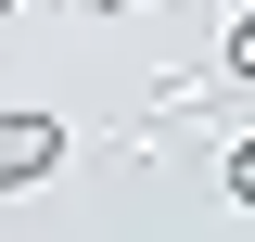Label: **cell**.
Segmentation results:
<instances>
[{
  "label": "cell",
  "mask_w": 255,
  "mask_h": 242,
  "mask_svg": "<svg viewBox=\"0 0 255 242\" xmlns=\"http://www.w3.org/2000/svg\"><path fill=\"white\" fill-rule=\"evenodd\" d=\"M90 13H128V0H90Z\"/></svg>",
  "instance_id": "obj_4"
},
{
  "label": "cell",
  "mask_w": 255,
  "mask_h": 242,
  "mask_svg": "<svg viewBox=\"0 0 255 242\" xmlns=\"http://www.w3.org/2000/svg\"><path fill=\"white\" fill-rule=\"evenodd\" d=\"M51 166H64V127H51V115H0V191L51 179Z\"/></svg>",
  "instance_id": "obj_1"
},
{
  "label": "cell",
  "mask_w": 255,
  "mask_h": 242,
  "mask_svg": "<svg viewBox=\"0 0 255 242\" xmlns=\"http://www.w3.org/2000/svg\"><path fill=\"white\" fill-rule=\"evenodd\" d=\"M230 191H243V204H255V140H243V153H230Z\"/></svg>",
  "instance_id": "obj_3"
},
{
  "label": "cell",
  "mask_w": 255,
  "mask_h": 242,
  "mask_svg": "<svg viewBox=\"0 0 255 242\" xmlns=\"http://www.w3.org/2000/svg\"><path fill=\"white\" fill-rule=\"evenodd\" d=\"M0 13H13V0H0Z\"/></svg>",
  "instance_id": "obj_5"
},
{
  "label": "cell",
  "mask_w": 255,
  "mask_h": 242,
  "mask_svg": "<svg viewBox=\"0 0 255 242\" xmlns=\"http://www.w3.org/2000/svg\"><path fill=\"white\" fill-rule=\"evenodd\" d=\"M230 77H255V13H243V26H230Z\"/></svg>",
  "instance_id": "obj_2"
}]
</instances>
